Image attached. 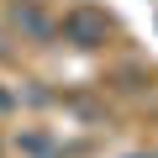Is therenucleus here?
Listing matches in <instances>:
<instances>
[{
  "label": "nucleus",
  "mask_w": 158,
  "mask_h": 158,
  "mask_svg": "<svg viewBox=\"0 0 158 158\" xmlns=\"http://www.w3.org/2000/svg\"><path fill=\"white\" fill-rule=\"evenodd\" d=\"M63 32L79 42V48H95V42H106V32H111V21L100 16V11H90V6H79V11H69V21H63Z\"/></svg>",
  "instance_id": "obj_1"
},
{
  "label": "nucleus",
  "mask_w": 158,
  "mask_h": 158,
  "mask_svg": "<svg viewBox=\"0 0 158 158\" xmlns=\"http://www.w3.org/2000/svg\"><path fill=\"white\" fill-rule=\"evenodd\" d=\"M11 16H16V27H21V32H32V37H48V32H53V21H48L37 6H32V0H21Z\"/></svg>",
  "instance_id": "obj_2"
},
{
  "label": "nucleus",
  "mask_w": 158,
  "mask_h": 158,
  "mask_svg": "<svg viewBox=\"0 0 158 158\" xmlns=\"http://www.w3.org/2000/svg\"><path fill=\"white\" fill-rule=\"evenodd\" d=\"M6 106H11V95H0V111H6Z\"/></svg>",
  "instance_id": "obj_3"
}]
</instances>
